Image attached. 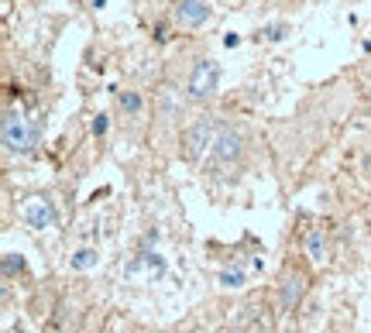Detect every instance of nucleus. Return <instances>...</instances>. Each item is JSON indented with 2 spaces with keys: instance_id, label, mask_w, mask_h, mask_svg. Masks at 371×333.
Segmentation results:
<instances>
[{
  "instance_id": "f03ea898",
  "label": "nucleus",
  "mask_w": 371,
  "mask_h": 333,
  "mask_svg": "<svg viewBox=\"0 0 371 333\" xmlns=\"http://www.w3.org/2000/svg\"><path fill=\"white\" fill-rule=\"evenodd\" d=\"M220 131H224V128H220L213 117H200L196 124H189V128L183 131V158L196 162L203 152H210Z\"/></svg>"
},
{
  "instance_id": "6e6552de",
  "label": "nucleus",
  "mask_w": 371,
  "mask_h": 333,
  "mask_svg": "<svg viewBox=\"0 0 371 333\" xmlns=\"http://www.w3.org/2000/svg\"><path fill=\"white\" fill-rule=\"evenodd\" d=\"M306 275L303 272H296V268H289L286 275H282V285H279V309H296L299 303H303V296H306Z\"/></svg>"
},
{
  "instance_id": "ddd939ff",
  "label": "nucleus",
  "mask_w": 371,
  "mask_h": 333,
  "mask_svg": "<svg viewBox=\"0 0 371 333\" xmlns=\"http://www.w3.org/2000/svg\"><path fill=\"white\" fill-rule=\"evenodd\" d=\"M258 35H262V42H282V38L289 35V25H286V21H272V25H265Z\"/></svg>"
},
{
  "instance_id": "9b49d317",
  "label": "nucleus",
  "mask_w": 371,
  "mask_h": 333,
  "mask_svg": "<svg viewBox=\"0 0 371 333\" xmlns=\"http://www.w3.org/2000/svg\"><path fill=\"white\" fill-rule=\"evenodd\" d=\"M117 103H121V114H128V117H138V114L145 110V100H141L138 90H121V93H117Z\"/></svg>"
},
{
  "instance_id": "2eb2a0df",
  "label": "nucleus",
  "mask_w": 371,
  "mask_h": 333,
  "mask_svg": "<svg viewBox=\"0 0 371 333\" xmlns=\"http://www.w3.org/2000/svg\"><path fill=\"white\" fill-rule=\"evenodd\" d=\"M107 131H110V117H107V114H97V117H93V134L104 138Z\"/></svg>"
},
{
  "instance_id": "20e7f679",
  "label": "nucleus",
  "mask_w": 371,
  "mask_h": 333,
  "mask_svg": "<svg viewBox=\"0 0 371 333\" xmlns=\"http://www.w3.org/2000/svg\"><path fill=\"white\" fill-rule=\"evenodd\" d=\"M172 21L183 31H193V28H203L210 21V4L207 0H176L172 4Z\"/></svg>"
},
{
  "instance_id": "39448f33",
  "label": "nucleus",
  "mask_w": 371,
  "mask_h": 333,
  "mask_svg": "<svg viewBox=\"0 0 371 333\" xmlns=\"http://www.w3.org/2000/svg\"><path fill=\"white\" fill-rule=\"evenodd\" d=\"M165 272H169V265H165V258H162L155 248H138V255L124 265V275H128V279H138V275L162 279Z\"/></svg>"
},
{
  "instance_id": "9d476101",
  "label": "nucleus",
  "mask_w": 371,
  "mask_h": 333,
  "mask_svg": "<svg viewBox=\"0 0 371 333\" xmlns=\"http://www.w3.org/2000/svg\"><path fill=\"white\" fill-rule=\"evenodd\" d=\"M244 282H248L244 268H234V265H227V268H220V272H217V285H220V289H227V292H234V289H244Z\"/></svg>"
},
{
  "instance_id": "f8f14e48",
  "label": "nucleus",
  "mask_w": 371,
  "mask_h": 333,
  "mask_svg": "<svg viewBox=\"0 0 371 333\" xmlns=\"http://www.w3.org/2000/svg\"><path fill=\"white\" fill-rule=\"evenodd\" d=\"M97 261H100V255H97L93 248H80V251L73 255V272H90Z\"/></svg>"
},
{
  "instance_id": "f3484780",
  "label": "nucleus",
  "mask_w": 371,
  "mask_h": 333,
  "mask_svg": "<svg viewBox=\"0 0 371 333\" xmlns=\"http://www.w3.org/2000/svg\"><path fill=\"white\" fill-rule=\"evenodd\" d=\"M152 35H155L159 42H165V38H169V28H165V25H155V31H152Z\"/></svg>"
},
{
  "instance_id": "1a4fd4ad",
  "label": "nucleus",
  "mask_w": 371,
  "mask_h": 333,
  "mask_svg": "<svg viewBox=\"0 0 371 333\" xmlns=\"http://www.w3.org/2000/svg\"><path fill=\"white\" fill-rule=\"evenodd\" d=\"M303 251H306V258H310L313 265H323V261H327V237H323L320 227H313V231L303 237Z\"/></svg>"
},
{
  "instance_id": "7ed1b4c3",
  "label": "nucleus",
  "mask_w": 371,
  "mask_h": 333,
  "mask_svg": "<svg viewBox=\"0 0 371 333\" xmlns=\"http://www.w3.org/2000/svg\"><path fill=\"white\" fill-rule=\"evenodd\" d=\"M217 83H220V66H217L213 59H200V62L193 66L189 79H186V97L196 103L210 100L213 93H217Z\"/></svg>"
},
{
  "instance_id": "0eeeda50",
  "label": "nucleus",
  "mask_w": 371,
  "mask_h": 333,
  "mask_svg": "<svg viewBox=\"0 0 371 333\" xmlns=\"http://www.w3.org/2000/svg\"><path fill=\"white\" fill-rule=\"evenodd\" d=\"M21 220H25L31 231H49V227H55L59 213H55L52 200H45V196H35V200H31V203L21 210Z\"/></svg>"
},
{
  "instance_id": "4468645a",
  "label": "nucleus",
  "mask_w": 371,
  "mask_h": 333,
  "mask_svg": "<svg viewBox=\"0 0 371 333\" xmlns=\"http://www.w3.org/2000/svg\"><path fill=\"white\" fill-rule=\"evenodd\" d=\"M21 268H25V258H21V255H14V251H7V255H4V279H7V282H11Z\"/></svg>"
},
{
  "instance_id": "dca6fc26",
  "label": "nucleus",
  "mask_w": 371,
  "mask_h": 333,
  "mask_svg": "<svg viewBox=\"0 0 371 333\" xmlns=\"http://www.w3.org/2000/svg\"><path fill=\"white\" fill-rule=\"evenodd\" d=\"M224 45H227V49H238V45H241V35H234V31H231V35L224 38Z\"/></svg>"
},
{
  "instance_id": "423d86ee",
  "label": "nucleus",
  "mask_w": 371,
  "mask_h": 333,
  "mask_svg": "<svg viewBox=\"0 0 371 333\" xmlns=\"http://www.w3.org/2000/svg\"><path fill=\"white\" fill-rule=\"evenodd\" d=\"M241 152H244V138H241L234 128H224L217 134V141H213L210 148V158L217 165H231V162H238Z\"/></svg>"
},
{
  "instance_id": "f257e3e1",
  "label": "nucleus",
  "mask_w": 371,
  "mask_h": 333,
  "mask_svg": "<svg viewBox=\"0 0 371 333\" xmlns=\"http://www.w3.org/2000/svg\"><path fill=\"white\" fill-rule=\"evenodd\" d=\"M42 141V121L38 117H25L18 110L4 114V145L14 155H31Z\"/></svg>"
},
{
  "instance_id": "a211bd4d",
  "label": "nucleus",
  "mask_w": 371,
  "mask_h": 333,
  "mask_svg": "<svg viewBox=\"0 0 371 333\" xmlns=\"http://www.w3.org/2000/svg\"><path fill=\"white\" fill-rule=\"evenodd\" d=\"M93 7H97V11H104V7H107V0H93Z\"/></svg>"
}]
</instances>
